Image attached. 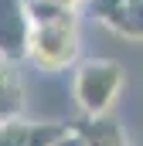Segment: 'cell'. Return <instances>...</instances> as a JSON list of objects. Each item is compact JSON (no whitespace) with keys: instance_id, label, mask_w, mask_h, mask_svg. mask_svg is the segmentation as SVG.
<instances>
[{"instance_id":"cell-9","label":"cell","mask_w":143,"mask_h":146,"mask_svg":"<svg viewBox=\"0 0 143 146\" xmlns=\"http://www.w3.org/2000/svg\"><path fill=\"white\" fill-rule=\"evenodd\" d=\"M48 3H55V7H61V10H78V7L89 3V0H48Z\"/></svg>"},{"instance_id":"cell-1","label":"cell","mask_w":143,"mask_h":146,"mask_svg":"<svg viewBox=\"0 0 143 146\" xmlns=\"http://www.w3.org/2000/svg\"><path fill=\"white\" fill-rule=\"evenodd\" d=\"M34 31L27 44V61L41 72H61L78 58V17L48 0H27Z\"/></svg>"},{"instance_id":"cell-7","label":"cell","mask_w":143,"mask_h":146,"mask_svg":"<svg viewBox=\"0 0 143 146\" xmlns=\"http://www.w3.org/2000/svg\"><path fill=\"white\" fill-rule=\"evenodd\" d=\"M82 136H85V146H130L119 122H112L109 115L89 119V126H82Z\"/></svg>"},{"instance_id":"cell-2","label":"cell","mask_w":143,"mask_h":146,"mask_svg":"<svg viewBox=\"0 0 143 146\" xmlns=\"http://www.w3.org/2000/svg\"><path fill=\"white\" fill-rule=\"evenodd\" d=\"M119 88H123V68L116 61H106V58L82 61L78 72H75V82H72L75 102H78V109L85 112L89 119L109 115Z\"/></svg>"},{"instance_id":"cell-6","label":"cell","mask_w":143,"mask_h":146,"mask_svg":"<svg viewBox=\"0 0 143 146\" xmlns=\"http://www.w3.org/2000/svg\"><path fill=\"white\" fill-rule=\"evenodd\" d=\"M14 65L17 61L0 54V122L17 119L24 112V85H21V75Z\"/></svg>"},{"instance_id":"cell-5","label":"cell","mask_w":143,"mask_h":146,"mask_svg":"<svg viewBox=\"0 0 143 146\" xmlns=\"http://www.w3.org/2000/svg\"><path fill=\"white\" fill-rule=\"evenodd\" d=\"M65 133L58 122H27V119H7L0 122V146H51Z\"/></svg>"},{"instance_id":"cell-4","label":"cell","mask_w":143,"mask_h":146,"mask_svg":"<svg viewBox=\"0 0 143 146\" xmlns=\"http://www.w3.org/2000/svg\"><path fill=\"white\" fill-rule=\"evenodd\" d=\"M89 10L109 31L143 41V0H89Z\"/></svg>"},{"instance_id":"cell-8","label":"cell","mask_w":143,"mask_h":146,"mask_svg":"<svg viewBox=\"0 0 143 146\" xmlns=\"http://www.w3.org/2000/svg\"><path fill=\"white\" fill-rule=\"evenodd\" d=\"M51 146H85V136H82V129H65Z\"/></svg>"},{"instance_id":"cell-3","label":"cell","mask_w":143,"mask_h":146,"mask_svg":"<svg viewBox=\"0 0 143 146\" xmlns=\"http://www.w3.org/2000/svg\"><path fill=\"white\" fill-rule=\"evenodd\" d=\"M31 10L27 0H0V54L10 61L27 58V44H31Z\"/></svg>"}]
</instances>
